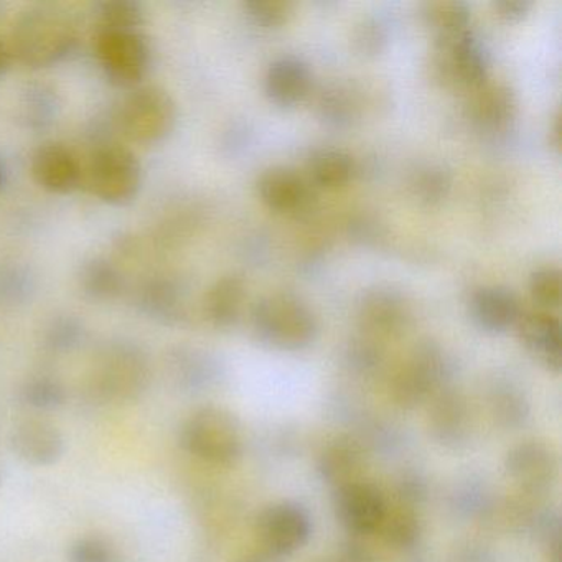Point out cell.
I'll return each instance as SVG.
<instances>
[{"label": "cell", "instance_id": "e575fe53", "mask_svg": "<svg viewBox=\"0 0 562 562\" xmlns=\"http://www.w3.org/2000/svg\"><path fill=\"white\" fill-rule=\"evenodd\" d=\"M34 291V278L31 271L21 265L5 266L0 269V299L9 302H22Z\"/></svg>", "mask_w": 562, "mask_h": 562}, {"label": "cell", "instance_id": "8d00e7d4", "mask_svg": "<svg viewBox=\"0 0 562 562\" xmlns=\"http://www.w3.org/2000/svg\"><path fill=\"white\" fill-rule=\"evenodd\" d=\"M245 9L252 21L266 27H278L288 22L292 14L289 0H248Z\"/></svg>", "mask_w": 562, "mask_h": 562}, {"label": "cell", "instance_id": "d590c367", "mask_svg": "<svg viewBox=\"0 0 562 562\" xmlns=\"http://www.w3.org/2000/svg\"><path fill=\"white\" fill-rule=\"evenodd\" d=\"M68 562H117L116 549L100 536H83L70 546Z\"/></svg>", "mask_w": 562, "mask_h": 562}, {"label": "cell", "instance_id": "4dcf8cb0", "mask_svg": "<svg viewBox=\"0 0 562 562\" xmlns=\"http://www.w3.org/2000/svg\"><path fill=\"white\" fill-rule=\"evenodd\" d=\"M409 183L411 190L420 202L436 203L446 199L450 186H452V179L443 167L437 166V164H426V166L417 167Z\"/></svg>", "mask_w": 562, "mask_h": 562}, {"label": "cell", "instance_id": "7bdbcfd3", "mask_svg": "<svg viewBox=\"0 0 562 562\" xmlns=\"http://www.w3.org/2000/svg\"><path fill=\"white\" fill-rule=\"evenodd\" d=\"M2 183H4V167H2V162H0V189H2Z\"/></svg>", "mask_w": 562, "mask_h": 562}, {"label": "cell", "instance_id": "7402d4cb", "mask_svg": "<svg viewBox=\"0 0 562 562\" xmlns=\"http://www.w3.org/2000/svg\"><path fill=\"white\" fill-rule=\"evenodd\" d=\"M429 423L434 437L440 442L453 446L462 442L469 429V409L463 397L456 391H440L434 397Z\"/></svg>", "mask_w": 562, "mask_h": 562}, {"label": "cell", "instance_id": "ab89813d", "mask_svg": "<svg viewBox=\"0 0 562 562\" xmlns=\"http://www.w3.org/2000/svg\"><path fill=\"white\" fill-rule=\"evenodd\" d=\"M493 5H495L496 11H498L502 18L508 19V21H515V19L528 14L532 2L531 0H496Z\"/></svg>", "mask_w": 562, "mask_h": 562}, {"label": "cell", "instance_id": "1f68e13d", "mask_svg": "<svg viewBox=\"0 0 562 562\" xmlns=\"http://www.w3.org/2000/svg\"><path fill=\"white\" fill-rule=\"evenodd\" d=\"M529 294L542 311L552 312L561 304V271L554 266H542L529 276Z\"/></svg>", "mask_w": 562, "mask_h": 562}, {"label": "cell", "instance_id": "cb8c5ba5", "mask_svg": "<svg viewBox=\"0 0 562 562\" xmlns=\"http://www.w3.org/2000/svg\"><path fill=\"white\" fill-rule=\"evenodd\" d=\"M140 307L147 315L166 324H176L186 311V291L176 279H150L140 289Z\"/></svg>", "mask_w": 562, "mask_h": 562}, {"label": "cell", "instance_id": "ba28073f", "mask_svg": "<svg viewBox=\"0 0 562 562\" xmlns=\"http://www.w3.org/2000/svg\"><path fill=\"white\" fill-rule=\"evenodd\" d=\"M94 50L104 74L117 87H136L149 67V47L139 31L98 29Z\"/></svg>", "mask_w": 562, "mask_h": 562}, {"label": "cell", "instance_id": "30bf717a", "mask_svg": "<svg viewBox=\"0 0 562 562\" xmlns=\"http://www.w3.org/2000/svg\"><path fill=\"white\" fill-rule=\"evenodd\" d=\"M311 518L297 503L281 502L262 509L256 535L268 554L282 558L299 551L311 538Z\"/></svg>", "mask_w": 562, "mask_h": 562}, {"label": "cell", "instance_id": "52a82bcc", "mask_svg": "<svg viewBox=\"0 0 562 562\" xmlns=\"http://www.w3.org/2000/svg\"><path fill=\"white\" fill-rule=\"evenodd\" d=\"M140 182L143 169L127 147L106 144L94 150L88 166V186L98 199L110 205H126L136 199Z\"/></svg>", "mask_w": 562, "mask_h": 562}, {"label": "cell", "instance_id": "8fae6325", "mask_svg": "<svg viewBox=\"0 0 562 562\" xmlns=\"http://www.w3.org/2000/svg\"><path fill=\"white\" fill-rule=\"evenodd\" d=\"M9 442L19 459L34 467L55 465L67 450L61 430L44 417H25L15 423Z\"/></svg>", "mask_w": 562, "mask_h": 562}, {"label": "cell", "instance_id": "9c48e42d", "mask_svg": "<svg viewBox=\"0 0 562 562\" xmlns=\"http://www.w3.org/2000/svg\"><path fill=\"white\" fill-rule=\"evenodd\" d=\"M446 373V361L437 345L420 344L397 368L391 380L394 401L403 407H416L432 396Z\"/></svg>", "mask_w": 562, "mask_h": 562}, {"label": "cell", "instance_id": "e0dca14e", "mask_svg": "<svg viewBox=\"0 0 562 562\" xmlns=\"http://www.w3.org/2000/svg\"><path fill=\"white\" fill-rule=\"evenodd\" d=\"M409 318L406 301L390 288L367 291L358 304V321L370 337H391L400 334Z\"/></svg>", "mask_w": 562, "mask_h": 562}, {"label": "cell", "instance_id": "3957f363", "mask_svg": "<svg viewBox=\"0 0 562 562\" xmlns=\"http://www.w3.org/2000/svg\"><path fill=\"white\" fill-rule=\"evenodd\" d=\"M252 327L261 340L281 350H301L317 335V318L291 294H269L252 308Z\"/></svg>", "mask_w": 562, "mask_h": 562}, {"label": "cell", "instance_id": "603a6c76", "mask_svg": "<svg viewBox=\"0 0 562 562\" xmlns=\"http://www.w3.org/2000/svg\"><path fill=\"white\" fill-rule=\"evenodd\" d=\"M246 285L238 276H223L213 282L203 299V312L210 324L225 328L235 324L245 304Z\"/></svg>", "mask_w": 562, "mask_h": 562}, {"label": "cell", "instance_id": "277c9868", "mask_svg": "<svg viewBox=\"0 0 562 562\" xmlns=\"http://www.w3.org/2000/svg\"><path fill=\"white\" fill-rule=\"evenodd\" d=\"M180 443L187 452L203 462L232 465L243 452L241 426L223 407H202L183 424Z\"/></svg>", "mask_w": 562, "mask_h": 562}, {"label": "cell", "instance_id": "6da1fadb", "mask_svg": "<svg viewBox=\"0 0 562 562\" xmlns=\"http://www.w3.org/2000/svg\"><path fill=\"white\" fill-rule=\"evenodd\" d=\"M74 19L54 5L25 9L12 27V57L27 68H47L60 64L78 45Z\"/></svg>", "mask_w": 562, "mask_h": 562}, {"label": "cell", "instance_id": "83f0119b", "mask_svg": "<svg viewBox=\"0 0 562 562\" xmlns=\"http://www.w3.org/2000/svg\"><path fill=\"white\" fill-rule=\"evenodd\" d=\"M420 522L417 513L406 503L386 506L383 522H381L378 535L397 549H407L416 544L419 538Z\"/></svg>", "mask_w": 562, "mask_h": 562}, {"label": "cell", "instance_id": "836d02e7", "mask_svg": "<svg viewBox=\"0 0 562 562\" xmlns=\"http://www.w3.org/2000/svg\"><path fill=\"white\" fill-rule=\"evenodd\" d=\"M143 24V9L133 0H113L100 8V29L137 31Z\"/></svg>", "mask_w": 562, "mask_h": 562}, {"label": "cell", "instance_id": "f546056e", "mask_svg": "<svg viewBox=\"0 0 562 562\" xmlns=\"http://www.w3.org/2000/svg\"><path fill=\"white\" fill-rule=\"evenodd\" d=\"M22 401L32 409L55 411L67 403V390L52 376L31 378L22 387Z\"/></svg>", "mask_w": 562, "mask_h": 562}, {"label": "cell", "instance_id": "2e32d148", "mask_svg": "<svg viewBox=\"0 0 562 562\" xmlns=\"http://www.w3.org/2000/svg\"><path fill=\"white\" fill-rule=\"evenodd\" d=\"M258 193L262 202L274 212H299L308 206L315 187L307 176L291 167L274 166L266 169L258 179Z\"/></svg>", "mask_w": 562, "mask_h": 562}, {"label": "cell", "instance_id": "5bb4252c", "mask_svg": "<svg viewBox=\"0 0 562 562\" xmlns=\"http://www.w3.org/2000/svg\"><path fill=\"white\" fill-rule=\"evenodd\" d=\"M516 108L518 100L513 88L505 81L488 78L469 91L465 110L473 126L485 133H499L515 120Z\"/></svg>", "mask_w": 562, "mask_h": 562}, {"label": "cell", "instance_id": "d4e9b609", "mask_svg": "<svg viewBox=\"0 0 562 562\" xmlns=\"http://www.w3.org/2000/svg\"><path fill=\"white\" fill-rule=\"evenodd\" d=\"M353 157L341 149L335 147H325V149L315 150L307 162V179L314 187H324V189H337L350 182L355 176Z\"/></svg>", "mask_w": 562, "mask_h": 562}, {"label": "cell", "instance_id": "8992f818", "mask_svg": "<svg viewBox=\"0 0 562 562\" xmlns=\"http://www.w3.org/2000/svg\"><path fill=\"white\" fill-rule=\"evenodd\" d=\"M432 71L443 87L469 93L488 80V54L472 31L437 38Z\"/></svg>", "mask_w": 562, "mask_h": 562}, {"label": "cell", "instance_id": "f35d334b", "mask_svg": "<svg viewBox=\"0 0 562 562\" xmlns=\"http://www.w3.org/2000/svg\"><path fill=\"white\" fill-rule=\"evenodd\" d=\"M355 44L364 54H376L386 44V32L374 19H367L355 31Z\"/></svg>", "mask_w": 562, "mask_h": 562}, {"label": "cell", "instance_id": "7c38bea8", "mask_svg": "<svg viewBox=\"0 0 562 562\" xmlns=\"http://www.w3.org/2000/svg\"><path fill=\"white\" fill-rule=\"evenodd\" d=\"M386 499L371 483L353 482L335 493V508L341 525L355 535H374L383 522Z\"/></svg>", "mask_w": 562, "mask_h": 562}, {"label": "cell", "instance_id": "74e56055", "mask_svg": "<svg viewBox=\"0 0 562 562\" xmlns=\"http://www.w3.org/2000/svg\"><path fill=\"white\" fill-rule=\"evenodd\" d=\"M347 93L348 91H344L341 88L322 91L317 104L322 117L335 124L350 123L355 106Z\"/></svg>", "mask_w": 562, "mask_h": 562}, {"label": "cell", "instance_id": "ffe728a7", "mask_svg": "<svg viewBox=\"0 0 562 562\" xmlns=\"http://www.w3.org/2000/svg\"><path fill=\"white\" fill-rule=\"evenodd\" d=\"M312 87V74L302 58H278L269 65L265 77V90L269 100L281 106H292L307 97Z\"/></svg>", "mask_w": 562, "mask_h": 562}, {"label": "cell", "instance_id": "9a60e30c", "mask_svg": "<svg viewBox=\"0 0 562 562\" xmlns=\"http://www.w3.org/2000/svg\"><path fill=\"white\" fill-rule=\"evenodd\" d=\"M526 350L552 373L561 371L562 335L559 318L552 312L522 311L515 325Z\"/></svg>", "mask_w": 562, "mask_h": 562}, {"label": "cell", "instance_id": "d6a6232c", "mask_svg": "<svg viewBox=\"0 0 562 562\" xmlns=\"http://www.w3.org/2000/svg\"><path fill=\"white\" fill-rule=\"evenodd\" d=\"M85 325L71 315L54 318L45 331V345L55 353H67L83 341Z\"/></svg>", "mask_w": 562, "mask_h": 562}, {"label": "cell", "instance_id": "f1b7e54d", "mask_svg": "<svg viewBox=\"0 0 562 562\" xmlns=\"http://www.w3.org/2000/svg\"><path fill=\"white\" fill-rule=\"evenodd\" d=\"M423 15L437 38L470 31V8L462 0H434L423 5Z\"/></svg>", "mask_w": 562, "mask_h": 562}, {"label": "cell", "instance_id": "4316f807", "mask_svg": "<svg viewBox=\"0 0 562 562\" xmlns=\"http://www.w3.org/2000/svg\"><path fill=\"white\" fill-rule=\"evenodd\" d=\"M60 111V98L47 83H35L24 91L21 101V117L27 127L44 131L54 124Z\"/></svg>", "mask_w": 562, "mask_h": 562}, {"label": "cell", "instance_id": "4fadbf2b", "mask_svg": "<svg viewBox=\"0 0 562 562\" xmlns=\"http://www.w3.org/2000/svg\"><path fill=\"white\" fill-rule=\"evenodd\" d=\"M505 469L519 488L529 493H541L558 476V457L548 443L526 440L509 450Z\"/></svg>", "mask_w": 562, "mask_h": 562}, {"label": "cell", "instance_id": "484cf974", "mask_svg": "<svg viewBox=\"0 0 562 562\" xmlns=\"http://www.w3.org/2000/svg\"><path fill=\"white\" fill-rule=\"evenodd\" d=\"M80 285L94 301H113L123 292L124 278L120 269L104 258H91L81 266Z\"/></svg>", "mask_w": 562, "mask_h": 562}, {"label": "cell", "instance_id": "ac0fdd59", "mask_svg": "<svg viewBox=\"0 0 562 562\" xmlns=\"http://www.w3.org/2000/svg\"><path fill=\"white\" fill-rule=\"evenodd\" d=\"M32 173L42 189L52 193H70L80 186L81 166L67 146L48 143L35 150Z\"/></svg>", "mask_w": 562, "mask_h": 562}, {"label": "cell", "instance_id": "44dd1931", "mask_svg": "<svg viewBox=\"0 0 562 562\" xmlns=\"http://www.w3.org/2000/svg\"><path fill=\"white\" fill-rule=\"evenodd\" d=\"M324 480L335 488L360 482L364 470V453L361 447L351 439H337L325 447L318 462Z\"/></svg>", "mask_w": 562, "mask_h": 562}, {"label": "cell", "instance_id": "60d3db41", "mask_svg": "<svg viewBox=\"0 0 562 562\" xmlns=\"http://www.w3.org/2000/svg\"><path fill=\"white\" fill-rule=\"evenodd\" d=\"M12 58L14 57H12L11 47L0 38V77H4L5 71L11 67Z\"/></svg>", "mask_w": 562, "mask_h": 562}, {"label": "cell", "instance_id": "5b68a950", "mask_svg": "<svg viewBox=\"0 0 562 562\" xmlns=\"http://www.w3.org/2000/svg\"><path fill=\"white\" fill-rule=\"evenodd\" d=\"M177 123V104L169 91L157 85L137 88L121 104L117 124L127 139L137 144L162 143Z\"/></svg>", "mask_w": 562, "mask_h": 562}, {"label": "cell", "instance_id": "d6986e66", "mask_svg": "<svg viewBox=\"0 0 562 562\" xmlns=\"http://www.w3.org/2000/svg\"><path fill=\"white\" fill-rule=\"evenodd\" d=\"M522 308L518 297L502 285L476 289L470 297V314L486 331H505L515 327Z\"/></svg>", "mask_w": 562, "mask_h": 562}, {"label": "cell", "instance_id": "7a4b0ae2", "mask_svg": "<svg viewBox=\"0 0 562 562\" xmlns=\"http://www.w3.org/2000/svg\"><path fill=\"white\" fill-rule=\"evenodd\" d=\"M90 384L101 401L136 403L149 390V358L133 341H110L94 360Z\"/></svg>", "mask_w": 562, "mask_h": 562}, {"label": "cell", "instance_id": "b9f144b4", "mask_svg": "<svg viewBox=\"0 0 562 562\" xmlns=\"http://www.w3.org/2000/svg\"><path fill=\"white\" fill-rule=\"evenodd\" d=\"M552 143L559 149V144H561V114L559 113H555L554 126H552Z\"/></svg>", "mask_w": 562, "mask_h": 562}]
</instances>
